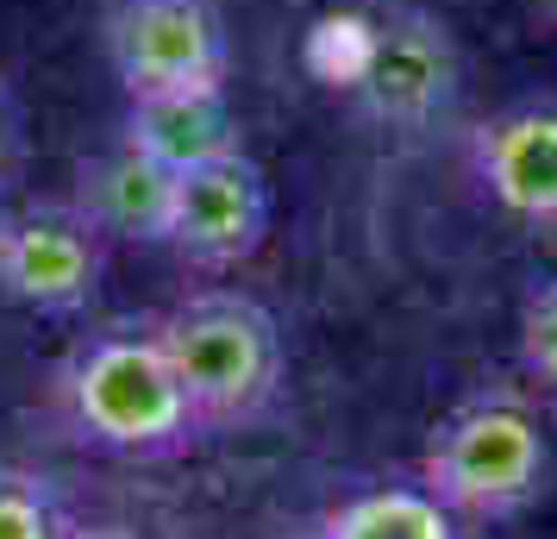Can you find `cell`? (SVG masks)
Returning a JSON list of instances; mask_svg holds the SVG:
<instances>
[{"label":"cell","mask_w":557,"mask_h":539,"mask_svg":"<svg viewBox=\"0 0 557 539\" xmlns=\"http://www.w3.org/2000/svg\"><path fill=\"white\" fill-rule=\"evenodd\" d=\"M57 408L82 445L120 458H170L207 433L157 345V327H107L82 339L57 370Z\"/></svg>","instance_id":"1"},{"label":"cell","mask_w":557,"mask_h":539,"mask_svg":"<svg viewBox=\"0 0 557 539\" xmlns=\"http://www.w3.org/2000/svg\"><path fill=\"white\" fill-rule=\"evenodd\" d=\"M170 370L182 377L201 427H245L276 402L282 383V333L270 308L238 289H207L151 320Z\"/></svg>","instance_id":"2"},{"label":"cell","mask_w":557,"mask_h":539,"mask_svg":"<svg viewBox=\"0 0 557 539\" xmlns=\"http://www.w3.org/2000/svg\"><path fill=\"white\" fill-rule=\"evenodd\" d=\"M552 470V445L527 395H470L438 420L420 458V483L463 520H507L539 502Z\"/></svg>","instance_id":"3"},{"label":"cell","mask_w":557,"mask_h":539,"mask_svg":"<svg viewBox=\"0 0 557 539\" xmlns=\"http://www.w3.org/2000/svg\"><path fill=\"white\" fill-rule=\"evenodd\" d=\"M107 57L132 101L226 88V32L207 0H120L107 13Z\"/></svg>","instance_id":"4"},{"label":"cell","mask_w":557,"mask_h":539,"mask_svg":"<svg viewBox=\"0 0 557 539\" xmlns=\"http://www.w3.org/2000/svg\"><path fill=\"white\" fill-rule=\"evenodd\" d=\"M270 232V182L245 151L182 170L170 188V232L163 245L195 270H238Z\"/></svg>","instance_id":"5"},{"label":"cell","mask_w":557,"mask_h":539,"mask_svg":"<svg viewBox=\"0 0 557 539\" xmlns=\"http://www.w3.org/2000/svg\"><path fill=\"white\" fill-rule=\"evenodd\" d=\"M101 245L107 232L76 201L7 213L0 220V295L38 314L82 308L101 283Z\"/></svg>","instance_id":"6"},{"label":"cell","mask_w":557,"mask_h":539,"mask_svg":"<svg viewBox=\"0 0 557 539\" xmlns=\"http://www.w3.org/2000/svg\"><path fill=\"white\" fill-rule=\"evenodd\" d=\"M476 182L513 220L557 226V107H507L470 138Z\"/></svg>","instance_id":"7"},{"label":"cell","mask_w":557,"mask_h":539,"mask_svg":"<svg viewBox=\"0 0 557 539\" xmlns=\"http://www.w3.org/2000/svg\"><path fill=\"white\" fill-rule=\"evenodd\" d=\"M170 188H176V176H170L163 163H151L132 138H120L113 151L82 163L76 207L107 232V238L163 245V232H170Z\"/></svg>","instance_id":"8"},{"label":"cell","mask_w":557,"mask_h":539,"mask_svg":"<svg viewBox=\"0 0 557 539\" xmlns=\"http://www.w3.org/2000/svg\"><path fill=\"white\" fill-rule=\"evenodd\" d=\"M138 151L163 163L170 176L213 163V157L238 151V120L226 107V88H182V95H138L126 107V132Z\"/></svg>","instance_id":"9"},{"label":"cell","mask_w":557,"mask_h":539,"mask_svg":"<svg viewBox=\"0 0 557 539\" xmlns=\"http://www.w3.org/2000/svg\"><path fill=\"white\" fill-rule=\"evenodd\" d=\"M457 514L432 495L426 483H382V489H363L351 502H338L326 514L320 539H457L451 534Z\"/></svg>","instance_id":"10"},{"label":"cell","mask_w":557,"mask_h":539,"mask_svg":"<svg viewBox=\"0 0 557 539\" xmlns=\"http://www.w3.org/2000/svg\"><path fill=\"white\" fill-rule=\"evenodd\" d=\"M370 95H376L388 113H420L445 95V45H432L426 26L388 32L376 45V76H370Z\"/></svg>","instance_id":"11"},{"label":"cell","mask_w":557,"mask_h":539,"mask_svg":"<svg viewBox=\"0 0 557 539\" xmlns=\"http://www.w3.org/2000/svg\"><path fill=\"white\" fill-rule=\"evenodd\" d=\"M63 509L38 470H0V539H63Z\"/></svg>","instance_id":"12"},{"label":"cell","mask_w":557,"mask_h":539,"mask_svg":"<svg viewBox=\"0 0 557 539\" xmlns=\"http://www.w3.org/2000/svg\"><path fill=\"white\" fill-rule=\"evenodd\" d=\"M520 364H527L532 383L557 402V283L527 295V314H520Z\"/></svg>","instance_id":"13"},{"label":"cell","mask_w":557,"mask_h":539,"mask_svg":"<svg viewBox=\"0 0 557 539\" xmlns=\"http://www.w3.org/2000/svg\"><path fill=\"white\" fill-rule=\"evenodd\" d=\"M63 539H138V534H126V527H70Z\"/></svg>","instance_id":"14"},{"label":"cell","mask_w":557,"mask_h":539,"mask_svg":"<svg viewBox=\"0 0 557 539\" xmlns=\"http://www.w3.org/2000/svg\"><path fill=\"white\" fill-rule=\"evenodd\" d=\"M527 7H532V13H539V20H545V26L557 32V0H527Z\"/></svg>","instance_id":"15"},{"label":"cell","mask_w":557,"mask_h":539,"mask_svg":"<svg viewBox=\"0 0 557 539\" xmlns=\"http://www.w3.org/2000/svg\"><path fill=\"white\" fill-rule=\"evenodd\" d=\"M0 157H7V107H0Z\"/></svg>","instance_id":"16"}]
</instances>
